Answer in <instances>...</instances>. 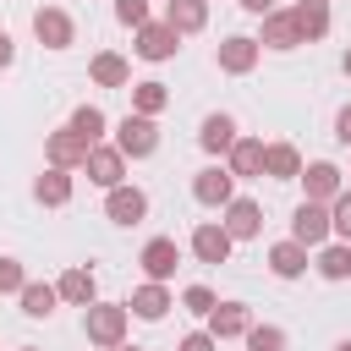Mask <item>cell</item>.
<instances>
[{
    "label": "cell",
    "mask_w": 351,
    "mask_h": 351,
    "mask_svg": "<svg viewBox=\"0 0 351 351\" xmlns=\"http://www.w3.org/2000/svg\"><path fill=\"white\" fill-rule=\"evenodd\" d=\"M181 307H186L192 318H208V313L219 307V296H214L208 285H186V291H181Z\"/></svg>",
    "instance_id": "cell-32"
},
{
    "label": "cell",
    "mask_w": 351,
    "mask_h": 351,
    "mask_svg": "<svg viewBox=\"0 0 351 351\" xmlns=\"http://www.w3.org/2000/svg\"><path fill=\"white\" fill-rule=\"evenodd\" d=\"M176 351H219V340H214L208 329H192V335H181V340H176Z\"/></svg>",
    "instance_id": "cell-36"
},
{
    "label": "cell",
    "mask_w": 351,
    "mask_h": 351,
    "mask_svg": "<svg viewBox=\"0 0 351 351\" xmlns=\"http://www.w3.org/2000/svg\"><path fill=\"white\" fill-rule=\"evenodd\" d=\"M241 340H247V351H291V335L280 324H252Z\"/></svg>",
    "instance_id": "cell-31"
},
{
    "label": "cell",
    "mask_w": 351,
    "mask_h": 351,
    "mask_svg": "<svg viewBox=\"0 0 351 351\" xmlns=\"http://www.w3.org/2000/svg\"><path fill=\"white\" fill-rule=\"evenodd\" d=\"M143 214H148V192H143V186L121 181V186L104 192V219H110V225H137Z\"/></svg>",
    "instance_id": "cell-10"
},
{
    "label": "cell",
    "mask_w": 351,
    "mask_h": 351,
    "mask_svg": "<svg viewBox=\"0 0 351 351\" xmlns=\"http://www.w3.org/2000/svg\"><path fill=\"white\" fill-rule=\"evenodd\" d=\"M335 351H351V335H346V340H335Z\"/></svg>",
    "instance_id": "cell-41"
},
{
    "label": "cell",
    "mask_w": 351,
    "mask_h": 351,
    "mask_svg": "<svg viewBox=\"0 0 351 351\" xmlns=\"http://www.w3.org/2000/svg\"><path fill=\"white\" fill-rule=\"evenodd\" d=\"M71 192H77V181H71V170H60V165H49V170L33 181V197H38L44 208H66Z\"/></svg>",
    "instance_id": "cell-22"
},
{
    "label": "cell",
    "mask_w": 351,
    "mask_h": 351,
    "mask_svg": "<svg viewBox=\"0 0 351 351\" xmlns=\"http://www.w3.org/2000/svg\"><path fill=\"white\" fill-rule=\"evenodd\" d=\"M313 269L324 280H351V241H324L313 252Z\"/></svg>",
    "instance_id": "cell-27"
},
{
    "label": "cell",
    "mask_w": 351,
    "mask_h": 351,
    "mask_svg": "<svg viewBox=\"0 0 351 351\" xmlns=\"http://www.w3.org/2000/svg\"><path fill=\"white\" fill-rule=\"evenodd\" d=\"M82 170H88V181H93V186H104V192H110V186H121V181H126V154H121L115 143H93V148H88V159H82Z\"/></svg>",
    "instance_id": "cell-8"
},
{
    "label": "cell",
    "mask_w": 351,
    "mask_h": 351,
    "mask_svg": "<svg viewBox=\"0 0 351 351\" xmlns=\"http://www.w3.org/2000/svg\"><path fill=\"white\" fill-rule=\"evenodd\" d=\"M241 132H236V121L225 115V110H214V115H203V126H197V143H203V154H230V143H236Z\"/></svg>",
    "instance_id": "cell-24"
},
{
    "label": "cell",
    "mask_w": 351,
    "mask_h": 351,
    "mask_svg": "<svg viewBox=\"0 0 351 351\" xmlns=\"http://www.w3.org/2000/svg\"><path fill=\"white\" fill-rule=\"evenodd\" d=\"M329 219H335V241H351V192H340L329 203Z\"/></svg>",
    "instance_id": "cell-34"
},
{
    "label": "cell",
    "mask_w": 351,
    "mask_h": 351,
    "mask_svg": "<svg viewBox=\"0 0 351 351\" xmlns=\"http://www.w3.org/2000/svg\"><path fill=\"white\" fill-rule=\"evenodd\" d=\"M115 22L121 27H143L148 22V0H115Z\"/></svg>",
    "instance_id": "cell-35"
},
{
    "label": "cell",
    "mask_w": 351,
    "mask_h": 351,
    "mask_svg": "<svg viewBox=\"0 0 351 351\" xmlns=\"http://www.w3.org/2000/svg\"><path fill=\"white\" fill-rule=\"evenodd\" d=\"M307 252H313V247H302L296 236L274 241V247H269V274H274V280H302V274H307Z\"/></svg>",
    "instance_id": "cell-18"
},
{
    "label": "cell",
    "mask_w": 351,
    "mask_h": 351,
    "mask_svg": "<svg viewBox=\"0 0 351 351\" xmlns=\"http://www.w3.org/2000/svg\"><path fill=\"white\" fill-rule=\"evenodd\" d=\"M22 285H27V269L16 258H0V296H16Z\"/></svg>",
    "instance_id": "cell-33"
},
{
    "label": "cell",
    "mask_w": 351,
    "mask_h": 351,
    "mask_svg": "<svg viewBox=\"0 0 351 351\" xmlns=\"http://www.w3.org/2000/svg\"><path fill=\"white\" fill-rule=\"evenodd\" d=\"M263 176L269 181H296L302 176V148L296 143H269L263 148Z\"/></svg>",
    "instance_id": "cell-25"
},
{
    "label": "cell",
    "mask_w": 351,
    "mask_h": 351,
    "mask_svg": "<svg viewBox=\"0 0 351 351\" xmlns=\"http://www.w3.org/2000/svg\"><path fill=\"white\" fill-rule=\"evenodd\" d=\"M55 291H60V302H71V307H93V302H99V280H93V269H82V263H71V269L55 280Z\"/></svg>",
    "instance_id": "cell-20"
},
{
    "label": "cell",
    "mask_w": 351,
    "mask_h": 351,
    "mask_svg": "<svg viewBox=\"0 0 351 351\" xmlns=\"http://www.w3.org/2000/svg\"><path fill=\"white\" fill-rule=\"evenodd\" d=\"M33 38H38L44 49H71V44H77V22H71V11H60V5H38V11H33Z\"/></svg>",
    "instance_id": "cell-7"
},
{
    "label": "cell",
    "mask_w": 351,
    "mask_h": 351,
    "mask_svg": "<svg viewBox=\"0 0 351 351\" xmlns=\"http://www.w3.org/2000/svg\"><path fill=\"white\" fill-rule=\"evenodd\" d=\"M137 263H143V274H148V280H170V274H176V263H181L176 236H154V241H143Z\"/></svg>",
    "instance_id": "cell-16"
},
{
    "label": "cell",
    "mask_w": 351,
    "mask_h": 351,
    "mask_svg": "<svg viewBox=\"0 0 351 351\" xmlns=\"http://www.w3.org/2000/svg\"><path fill=\"white\" fill-rule=\"evenodd\" d=\"M11 60H16V38H11V33H5V27H0V71H5V66H11Z\"/></svg>",
    "instance_id": "cell-38"
},
{
    "label": "cell",
    "mask_w": 351,
    "mask_h": 351,
    "mask_svg": "<svg viewBox=\"0 0 351 351\" xmlns=\"http://www.w3.org/2000/svg\"><path fill=\"white\" fill-rule=\"evenodd\" d=\"M88 148H93V143H82L71 126H60V132H49V137H44V159H49V165H60V170H82Z\"/></svg>",
    "instance_id": "cell-15"
},
{
    "label": "cell",
    "mask_w": 351,
    "mask_h": 351,
    "mask_svg": "<svg viewBox=\"0 0 351 351\" xmlns=\"http://www.w3.org/2000/svg\"><path fill=\"white\" fill-rule=\"evenodd\" d=\"M252 329V307L247 302H219L214 313H208V335L214 340H241Z\"/></svg>",
    "instance_id": "cell-19"
},
{
    "label": "cell",
    "mask_w": 351,
    "mask_h": 351,
    "mask_svg": "<svg viewBox=\"0 0 351 351\" xmlns=\"http://www.w3.org/2000/svg\"><path fill=\"white\" fill-rule=\"evenodd\" d=\"M335 137L351 148V104H340V115H335Z\"/></svg>",
    "instance_id": "cell-37"
},
{
    "label": "cell",
    "mask_w": 351,
    "mask_h": 351,
    "mask_svg": "<svg viewBox=\"0 0 351 351\" xmlns=\"http://www.w3.org/2000/svg\"><path fill=\"white\" fill-rule=\"evenodd\" d=\"M186 247H192V258H197V263H225V258H230V247H236V236H230L219 219H203V225L192 230V241H186Z\"/></svg>",
    "instance_id": "cell-11"
},
{
    "label": "cell",
    "mask_w": 351,
    "mask_h": 351,
    "mask_svg": "<svg viewBox=\"0 0 351 351\" xmlns=\"http://www.w3.org/2000/svg\"><path fill=\"white\" fill-rule=\"evenodd\" d=\"M302 197L307 203H335L340 192H346V170L340 165H329V159H313V165H302Z\"/></svg>",
    "instance_id": "cell-6"
},
{
    "label": "cell",
    "mask_w": 351,
    "mask_h": 351,
    "mask_svg": "<svg viewBox=\"0 0 351 351\" xmlns=\"http://www.w3.org/2000/svg\"><path fill=\"white\" fill-rule=\"evenodd\" d=\"M115 351H143V346H115Z\"/></svg>",
    "instance_id": "cell-42"
},
{
    "label": "cell",
    "mask_w": 351,
    "mask_h": 351,
    "mask_svg": "<svg viewBox=\"0 0 351 351\" xmlns=\"http://www.w3.org/2000/svg\"><path fill=\"white\" fill-rule=\"evenodd\" d=\"M165 22L186 38V33H203L208 27V0H165Z\"/></svg>",
    "instance_id": "cell-26"
},
{
    "label": "cell",
    "mask_w": 351,
    "mask_h": 351,
    "mask_svg": "<svg viewBox=\"0 0 351 351\" xmlns=\"http://www.w3.org/2000/svg\"><path fill=\"white\" fill-rule=\"evenodd\" d=\"M192 197H197L203 208H225V203L236 197V176H230V165H208V170H197V176H192Z\"/></svg>",
    "instance_id": "cell-9"
},
{
    "label": "cell",
    "mask_w": 351,
    "mask_h": 351,
    "mask_svg": "<svg viewBox=\"0 0 351 351\" xmlns=\"http://www.w3.org/2000/svg\"><path fill=\"white\" fill-rule=\"evenodd\" d=\"M340 66H346V77H351V49H346V55H340Z\"/></svg>",
    "instance_id": "cell-40"
},
{
    "label": "cell",
    "mask_w": 351,
    "mask_h": 351,
    "mask_svg": "<svg viewBox=\"0 0 351 351\" xmlns=\"http://www.w3.org/2000/svg\"><path fill=\"white\" fill-rule=\"evenodd\" d=\"M258 44H263V49H280V55H285V49H296V44H302V27H296V16H291V11H280V5H274V11H263Z\"/></svg>",
    "instance_id": "cell-14"
},
{
    "label": "cell",
    "mask_w": 351,
    "mask_h": 351,
    "mask_svg": "<svg viewBox=\"0 0 351 351\" xmlns=\"http://www.w3.org/2000/svg\"><path fill=\"white\" fill-rule=\"evenodd\" d=\"M126 307H132V318H143V324H159V318L176 307V296H170V285H165V280H143V285L132 291V302H126Z\"/></svg>",
    "instance_id": "cell-13"
},
{
    "label": "cell",
    "mask_w": 351,
    "mask_h": 351,
    "mask_svg": "<svg viewBox=\"0 0 351 351\" xmlns=\"http://www.w3.org/2000/svg\"><path fill=\"white\" fill-rule=\"evenodd\" d=\"M126 324H132V307L126 302H93V307H82V335L99 351L126 346Z\"/></svg>",
    "instance_id": "cell-1"
},
{
    "label": "cell",
    "mask_w": 351,
    "mask_h": 351,
    "mask_svg": "<svg viewBox=\"0 0 351 351\" xmlns=\"http://www.w3.org/2000/svg\"><path fill=\"white\" fill-rule=\"evenodd\" d=\"M16 302H22V313H27V318H49V313L60 307V291H55V285H44V280H27V285L16 291Z\"/></svg>",
    "instance_id": "cell-28"
},
{
    "label": "cell",
    "mask_w": 351,
    "mask_h": 351,
    "mask_svg": "<svg viewBox=\"0 0 351 351\" xmlns=\"http://www.w3.org/2000/svg\"><path fill=\"white\" fill-rule=\"evenodd\" d=\"M16 351H38V346H16Z\"/></svg>",
    "instance_id": "cell-43"
},
{
    "label": "cell",
    "mask_w": 351,
    "mask_h": 351,
    "mask_svg": "<svg viewBox=\"0 0 351 351\" xmlns=\"http://www.w3.org/2000/svg\"><path fill=\"white\" fill-rule=\"evenodd\" d=\"M66 126H71V132H77L82 143H104V132H110V115H104L99 104H77Z\"/></svg>",
    "instance_id": "cell-30"
},
{
    "label": "cell",
    "mask_w": 351,
    "mask_h": 351,
    "mask_svg": "<svg viewBox=\"0 0 351 351\" xmlns=\"http://www.w3.org/2000/svg\"><path fill=\"white\" fill-rule=\"evenodd\" d=\"M176 49H181V33H176L170 22H154V16H148L143 27H132V55H137V60H154V66H159V60H176Z\"/></svg>",
    "instance_id": "cell-2"
},
{
    "label": "cell",
    "mask_w": 351,
    "mask_h": 351,
    "mask_svg": "<svg viewBox=\"0 0 351 351\" xmlns=\"http://www.w3.org/2000/svg\"><path fill=\"white\" fill-rule=\"evenodd\" d=\"M219 214H225L219 225H225V230H230L236 241H252V236L263 230V203H258V197H230V203H225Z\"/></svg>",
    "instance_id": "cell-12"
},
{
    "label": "cell",
    "mask_w": 351,
    "mask_h": 351,
    "mask_svg": "<svg viewBox=\"0 0 351 351\" xmlns=\"http://www.w3.org/2000/svg\"><path fill=\"white\" fill-rule=\"evenodd\" d=\"M115 148H121L126 159H148V154L159 148V121H154V115H137V110L121 115V121H115Z\"/></svg>",
    "instance_id": "cell-3"
},
{
    "label": "cell",
    "mask_w": 351,
    "mask_h": 351,
    "mask_svg": "<svg viewBox=\"0 0 351 351\" xmlns=\"http://www.w3.org/2000/svg\"><path fill=\"white\" fill-rule=\"evenodd\" d=\"M258 60H263V44H258L252 33H230V38H219V49H214V66H219L225 77H247Z\"/></svg>",
    "instance_id": "cell-5"
},
{
    "label": "cell",
    "mask_w": 351,
    "mask_h": 351,
    "mask_svg": "<svg viewBox=\"0 0 351 351\" xmlns=\"http://www.w3.org/2000/svg\"><path fill=\"white\" fill-rule=\"evenodd\" d=\"M241 11H252V16H263V11H274V0H236Z\"/></svg>",
    "instance_id": "cell-39"
},
{
    "label": "cell",
    "mask_w": 351,
    "mask_h": 351,
    "mask_svg": "<svg viewBox=\"0 0 351 351\" xmlns=\"http://www.w3.org/2000/svg\"><path fill=\"white\" fill-rule=\"evenodd\" d=\"M291 16H296V27H302V44H318V38H329V27H335L329 0H296Z\"/></svg>",
    "instance_id": "cell-21"
},
{
    "label": "cell",
    "mask_w": 351,
    "mask_h": 351,
    "mask_svg": "<svg viewBox=\"0 0 351 351\" xmlns=\"http://www.w3.org/2000/svg\"><path fill=\"white\" fill-rule=\"evenodd\" d=\"M88 77H93L99 88H126V82H132V60L115 55V49H99V55L88 60Z\"/></svg>",
    "instance_id": "cell-23"
},
{
    "label": "cell",
    "mask_w": 351,
    "mask_h": 351,
    "mask_svg": "<svg viewBox=\"0 0 351 351\" xmlns=\"http://www.w3.org/2000/svg\"><path fill=\"white\" fill-rule=\"evenodd\" d=\"M263 148H269L263 137H236L230 154H225L230 176H236V181H258V176H263Z\"/></svg>",
    "instance_id": "cell-17"
},
{
    "label": "cell",
    "mask_w": 351,
    "mask_h": 351,
    "mask_svg": "<svg viewBox=\"0 0 351 351\" xmlns=\"http://www.w3.org/2000/svg\"><path fill=\"white\" fill-rule=\"evenodd\" d=\"M165 104H170V88L159 82V77H148V82H132V110L137 115H165Z\"/></svg>",
    "instance_id": "cell-29"
},
{
    "label": "cell",
    "mask_w": 351,
    "mask_h": 351,
    "mask_svg": "<svg viewBox=\"0 0 351 351\" xmlns=\"http://www.w3.org/2000/svg\"><path fill=\"white\" fill-rule=\"evenodd\" d=\"M291 236L302 241V247H324V241H335V219H329V203H296V214H291Z\"/></svg>",
    "instance_id": "cell-4"
}]
</instances>
